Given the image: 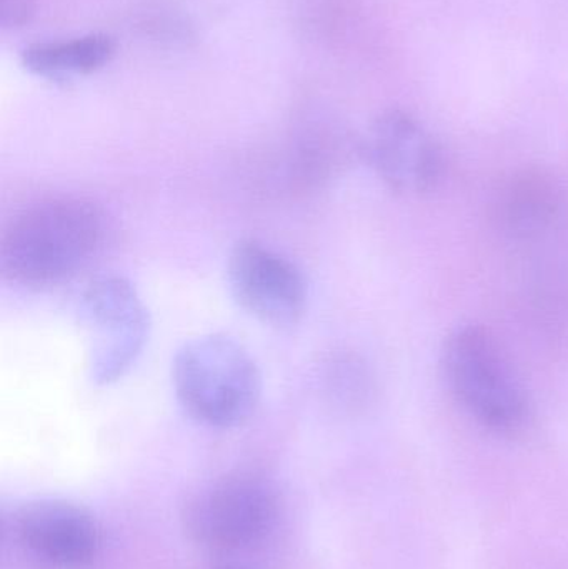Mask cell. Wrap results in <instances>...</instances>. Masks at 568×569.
I'll return each instance as SVG.
<instances>
[{
    "mask_svg": "<svg viewBox=\"0 0 568 569\" xmlns=\"http://www.w3.org/2000/svg\"><path fill=\"white\" fill-rule=\"evenodd\" d=\"M362 152L392 192L420 196L439 186L444 156L429 132L402 110L380 113L367 130Z\"/></svg>",
    "mask_w": 568,
    "mask_h": 569,
    "instance_id": "52a82bcc",
    "label": "cell"
},
{
    "mask_svg": "<svg viewBox=\"0 0 568 569\" xmlns=\"http://www.w3.org/2000/svg\"><path fill=\"white\" fill-rule=\"evenodd\" d=\"M13 535L20 547L43 565L82 568L102 548V528L90 511L63 500L26 505L13 517Z\"/></svg>",
    "mask_w": 568,
    "mask_h": 569,
    "instance_id": "ba28073f",
    "label": "cell"
},
{
    "mask_svg": "<svg viewBox=\"0 0 568 569\" xmlns=\"http://www.w3.org/2000/svg\"><path fill=\"white\" fill-rule=\"evenodd\" d=\"M117 40L107 33H89L70 40L37 42L26 47L22 66L29 72L47 79L90 76L112 62Z\"/></svg>",
    "mask_w": 568,
    "mask_h": 569,
    "instance_id": "30bf717a",
    "label": "cell"
},
{
    "mask_svg": "<svg viewBox=\"0 0 568 569\" xmlns=\"http://www.w3.org/2000/svg\"><path fill=\"white\" fill-rule=\"evenodd\" d=\"M440 367L450 393L480 427L502 437L526 427L530 417L526 388L487 328H456L444 341Z\"/></svg>",
    "mask_w": 568,
    "mask_h": 569,
    "instance_id": "3957f363",
    "label": "cell"
},
{
    "mask_svg": "<svg viewBox=\"0 0 568 569\" xmlns=\"http://www.w3.org/2000/svg\"><path fill=\"white\" fill-rule=\"evenodd\" d=\"M227 279L239 307L269 327H293L306 313V277L296 263L259 240L236 243Z\"/></svg>",
    "mask_w": 568,
    "mask_h": 569,
    "instance_id": "8992f818",
    "label": "cell"
},
{
    "mask_svg": "<svg viewBox=\"0 0 568 569\" xmlns=\"http://www.w3.org/2000/svg\"><path fill=\"white\" fill-rule=\"evenodd\" d=\"M87 338V371L97 387L122 380L150 337V315L137 288L122 276H100L80 298Z\"/></svg>",
    "mask_w": 568,
    "mask_h": 569,
    "instance_id": "5b68a950",
    "label": "cell"
},
{
    "mask_svg": "<svg viewBox=\"0 0 568 569\" xmlns=\"http://www.w3.org/2000/svg\"><path fill=\"white\" fill-rule=\"evenodd\" d=\"M560 209V193L552 177L526 170L507 180L497 196L500 226L520 239L546 232Z\"/></svg>",
    "mask_w": 568,
    "mask_h": 569,
    "instance_id": "9c48e42d",
    "label": "cell"
},
{
    "mask_svg": "<svg viewBox=\"0 0 568 569\" xmlns=\"http://www.w3.org/2000/svg\"><path fill=\"white\" fill-rule=\"evenodd\" d=\"M103 232L96 203L76 197L43 200L7 227L0 240V272L26 288L67 282L99 253Z\"/></svg>",
    "mask_w": 568,
    "mask_h": 569,
    "instance_id": "6da1fadb",
    "label": "cell"
},
{
    "mask_svg": "<svg viewBox=\"0 0 568 569\" xmlns=\"http://www.w3.org/2000/svg\"><path fill=\"white\" fill-rule=\"evenodd\" d=\"M173 388L187 415L203 427L246 423L262 397V375L233 338L212 333L187 341L173 360Z\"/></svg>",
    "mask_w": 568,
    "mask_h": 569,
    "instance_id": "7a4b0ae2",
    "label": "cell"
},
{
    "mask_svg": "<svg viewBox=\"0 0 568 569\" xmlns=\"http://www.w3.org/2000/svg\"><path fill=\"white\" fill-rule=\"evenodd\" d=\"M36 16L33 0H0V26L6 30L22 29Z\"/></svg>",
    "mask_w": 568,
    "mask_h": 569,
    "instance_id": "8fae6325",
    "label": "cell"
},
{
    "mask_svg": "<svg viewBox=\"0 0 568 569\" xmlns=\"http://www.w3.org/2000/svg\"><path fill=\"white\" fill-rule=\"evenodd\" d=\"M280 498L272 481L252 471L226 475L186 505L187 533L200 547L233 553L259 547L276 530Z\"/></svg>",
    "mask_w": 568,
    "mask_h": 569,
    "instance_id": "277c9868",
    "label": "cell"
},
{
    "mask_svg": "<svg viewBox=\"0 0 568 569\" xmlns=\"http://www.w3.org/2000/svg\"><path fill=\"white\" fill-rule=\"evenodd\" d=\"M216 569H252L247 567H240V565H220Z\"/></svg>",
    "mask_w": 568,
    "mask_h": 569,
    "instance_id": "7c38bea8",
    "label": "cell"
}]
</instances>
